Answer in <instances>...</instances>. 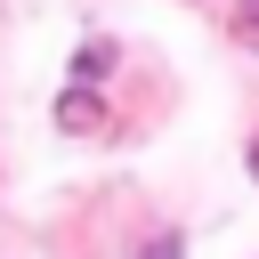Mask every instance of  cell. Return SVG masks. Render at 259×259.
Here are the masks:
<instances>
[{
    "mask_svg": "<svg viewBox=\"0 0 259 259\" xmlns=\"http://www.w3.org/2000/svg\"><path fill=\"white\" fill-rule=\"evenodd\" d=\"M57 121H65L73 138H97V130H105V105H97L89 89H73V97H57Z\"/></svg>",
    "mask_w": 259,
    "mask_h": 259,
    "instance_id": "obj_1",
    "label": "cell"
},
{
    "mask_svg": "<svg viewBox=\"0 0 259 259\" xmlns=\"http://www.w3.org/2000/svg\"><path fill=\"white\" fill-rule=\"evenodd\" d=\"M105 65H113V49H105V40H89V49H81V57H73V73H81V81H97V73H105Z\"/></svg>",
    "mask_w": 259,
    "mask_h": 259,
    "instance_id": "obj_2",
    "label": "cell"
},
{
    "mask_svg": "<svg viewBox=\"0 0 259 259\" xmlns=\"http://www.w3.org/2000/svg\"><path fill=\"white\" fill-rule=\"evenodd\" d=\"M146 259H178V243H146Z\"/></svg>",
    "mask_w": 259,
    "mask_h": 259,
    "instance_id": "obj_3",
    "label": "cell"
}]
</instances>
